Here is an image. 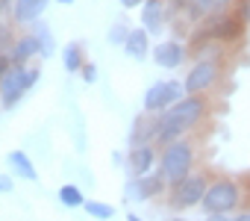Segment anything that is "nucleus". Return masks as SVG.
I'll return each instance as SVG.
<instances>
[{
  "label": "nucleus",
  "instance_id": "nucleus-24",
  "mask_svg": "<svg viewBox=\"0 0 250 221\" xmlns=\"http://www.w3.org/2000/svg\"><path fill=\"white\" fill-rule=\"evenodd\" d=\"M232 15L247 27V24H250V0H238V3L232 6Z\"/></svg>",
  "mask_w": 250,
  "mask_h": 221
},
{
  "label": "nucleus",
  "instance_id": "nucleus-13",
  "mask_svg": "<svg viewBox=\"0 0 250 221\" xmlns=\"http://www.w3.org/2000/svg\"><path fill=\"white\" fill-rule=\"evenodd\" d=\"M47 6H50V0H15L9 18L15 21V27H33L36 21H42Z\"/></svg>",
  "mask_w": 250,
  "mask_h": 221
},
{
  "label": "nucleus",
  "instance_id": "nucleus-33",
  "mask_svg": "<svg viewBox=\"0 0 250 221\" xmlns=\"http://www.w3.org/2000/svg\"><path fill=\"white\" fill-rule=\"evenodd\" d=\"M244 209H250V180L244 183Z\"/></svg>",
  "mask_w": 250,
  "mask_h": 221
},
{
  "label": "nucleus",
  "instance_id": "nucleus-18",
  "mask_svg": "<svg viewBox=\"0 0 250 221\" xmlns=\"http://www.w3.org/2000/svg\"><path fill=\"white\" fill-rule=\"evenodd\" d=\"M30 33L36 36V44H39V56H42V59H50V56L56 53V39H53V30H50V24L42 18V21H36V24L30 27Z\"/></svg>",
  "mask_w": 250,
  "mask_h": 221
},
{
  "label": "nucleus",
  "instance_id": "nucleus-17",
  "mask_svg": "<svg viewBox=\"0 0 250 221\" xmlns=\"http://www.w3.org/2000/svg\"><path fill=\"white\" fill-rule=\"evenodd\" d=\"M6 162H9V168H12L15 177H21L27 183H36L39 180V171H36V165H33V159H30L27 151H9Z\"/></svg>",
  "mask_w": 250,
  "mask_h": 221
},
{
  "label": "nucleus",
  "instance_id": "nucleus-25",
  "mask_svg": "<svg viewBox=\"0 0 250 221\" xmlns=\"http://www.w3.org/2000/svg\"><path fill=\"white\" fill-rule=\"evenodd\" d=\"M80 74H83V80H85V83H97V65H94V62H85Z\"/></svg>",
  "mask_w": 250,
  "mask_h": 221
},
{
  "label": "nucleus",
  "instance_id": "nucleus-6",
  "mask_svg": "<svg viewBox=\"0 0 250 221\" xmlns=\"http://www.w3.org/2000/svg\"><path fill=\"white\" fill-rule=\"evenodd\" d=\"M42 71L36 65H12L3 77V83H0V106L3 109H12L21 103V97L39 83Z\"/></svg>",
  "mask_w": 250,
  "mask_h": 221
},
{
  "label": "nucleus",
  "instance_id": "nucleus-14",
  "mask_svg": "<svg viewBox=\"0 0 250 221\" xmlns=\"http://www.w3.org/2000/svg\"><path fill=\"white\" fill-rule=\"evenodd\" d=\"M156 133H159V118H153L147 112L136 115L133 130H130V148H136V145H156Z\"/></svg>",
  "mask_w": 250,
  "mask_h": 221
},
{
  "label": "nucleus",
  "instance_id": "nucleus-15",
  "mask_svg": "<svg viewBox=\"0 0 250 221\" xmlns=\"http://www.w3.org/2000/svg\"><path fill=\"white\" fill-rule=\"evenodd\" d=\"M124 53H127L130 59H136V62L147 59V56L153 53L150 33H147L145 27H133V30H130V36H127V44H124Z\"/></svg>",
  "mask_w": 250,
  "mask_h": 221
},
{
  "label": "nucleus",
  "instance_id": "nucleus-28",
  "mask_svg": "<svg viewBox=\"0 0 250 221\" xmlns=\"http://www.w3.org/2000/svg\"><path fill=\"white\" fill-rule=\"evenodd\" d=\"M9 68H12V59L0 53V83H3V77H6V71H9Z\"/></svg>",
  "mask_w": 250,
  "mask_h": 221
},
{
  "label": "nucleus",
  "instance_id": "nucleus-34",
  "mask_svg": "<svg viewBox=\"0 0 250 221\" xmlns=\"http://www.w3.org/2000/svg\"><path fill=\"white\" fill-rule=\"evenodd\" d=\"M127 221H145V218H142V215H136V212H130V215H127Z\"/></svg>",
  "mask_w": 250,
  "mask_h": 221
},
{
  "label": "nucleus",
  "instance_id": "nucleus-12",
  "mask_svg": "<svg viewBox=\"0 0 250 221\" xmlns=\"http://www.w3.org/2000/svg\"><path fill=\"white\" fill-rule=\"evenodd\" d=\"M168 0H147L142 6V27L150 33V36H159L168 24Z\"/></svg>",
  "mask_w": 250,
  "mask_h": 221
},
{
  "label": "nucleus",
  "instance_id": "nucleus-19",
  "mask_svg": "<svg viewBox=\"0 0 250 221\" xmlns=\"http://www.w3.org/2000/svg\"><path fill=\"white\" fill-rule=\"evenodd\" d=\"M85 62H88V59H85L83 44H80V42H68L65 50H62V65H65V71H68V74H80Z\"/></svg>",
  "mask_w": 250,
  "mask_h": 221
},
{
  "label": "nucleus",
  "instance_id": "nucleus-1",
  "mask_svg": "<svg viewBox=\"0 0 250 221\" xmlns=\"http://www.w3.org/2000/svg\"><path fill=\"white\" fill-rule=\"evenodd\" d=\"M209 115V97L206 94H186L177 100L171 109L159 115V133H156V148H165L177 139H186L191 130H197Z\"/></svg>",
  "mask_w": 250,
  "mask_h": 221
},
{
  "label": "nucleus",
  "instance_id": "nucleus-10",
  "mask_svg": "<svg viewBox=\"0 0 250 221\" xmlns=\"http://www.w3.org/2000/svg\"><path fill=\"white\" fill-rule=\"evenodd\" d=\"M150 59H153L159 68H165V71H177V68L188 59V47H186L180 39H162L159 44H153Z\"/></svg>",
  "mask_w": 250,
  "mask_h": 221
},
{
  "label": "nucleus",
  "instance_id": "nucleus-16",
  "mask_svg": "<svg viewBox=\"0 0 250 221\" xmlns=\"http://www.w3.org/2000/svg\"><path fill=\"white\" fill-rule=\"evenodd\" d=\"M36 56H39L36 36L27 30V33H21V36H18V42L12 44V50H9V59H12V65H30V59H36Z\"/></svg>",
  "mask_w": 250,
  "mask_h": 221
},
{
  "label": "nucleus",
  "instance_id": "nucleus-29",
  "mask_svg": "<svg viewBox=\"0 0 250 221\" xmlns=\"http://www.w3.org/2000/svg\"><path fill=\"white\" fill-rule=\"evenodd\" d=\"M145 3H147V0H121V6H124V9H142Z\"/></svg>",
  "mask_w": 250,
  "mask_h": 221
},
{
  "label": "nucleus",
  "instance_id": "nucleus-11",
  "mask_svg": "<svg viewBox=\"0 0 250 221\" xmlns=\"http://www.w3.org/2000/svg\"><path fill=\"white\" fill-rule=\"evenodd\" d=\"M159 148L156 145H136L127 151V171L130 177H145V174H153L156 162H159Z\"/></svg>",
  "mask_w": 250,
  "mask_h": 221
},
{
  "label": "nucleus",
  "instance_id": "nucleus-4",
  "mask_svg": "<svg viewBox=\"0 0 250 221\" xmlns=\"http://www.w3.org/2000/svg\"><path fill=\"white\" fill-rule=\"evenodd\" d=\"M200 209L206 215H232L244 209V186L235 177H212Z\"/></svg>",
  "mask_w": 250,
  "mask_h": 221
},
{
  "label": "nucleus",
  "instance_id": "nucleus-21",
  "mask_svg": "<svg viewBox=\"0 0 250 221\" xmlns=\"http://www.w3.org/2000/svg\"><path fill=\"white\" fill-rule=\"evenodd\" d=\"M18 42V33H15V21L12 18H0V53L9 56L12 44Z\"/></svg>",
  "mask_w": 250,
  "mask_h": 221
},
{
  "label": "nucleus",
  "instance_id": "nucleus-5",
  "mask_svg": "<svg viewBox=\"0 0 250 221\" xmlns=\"http://www.w3.org/2000/svg\"><path fill=\"white\" fill-rule=\"evenodd\" d=\"M209 180H212V177H209L206 171H191L186 180H180V183H174V186L168 189V206H171L174 212H186V209L200 206L203 198H206Z\"/></svg>",
  "mask_w": 250,
  "mask_h": 221
},
{
  "label": "nucleus",
  "instance_id": "nucleus-30",
  "mask_svg": "<svg viewBox=\"0 0 250 221\" xmlns=\"http://www.w3.org/2000/svg\"><path fill=\"white\" fill-rule=\"evenodd\" d=\"M0 192H12V177L0 174Z\"/></svg>",
  "mask_w": 250,
  "mask_h": 221
},
{
  "label": "nucleus",
  "instance_id": "nucleus-23",
  "mask_svg": "<svg viewBox=\"0 0 250 221\" xmlns=\"http://www.w3.org/2000/svg\"><path fill=\"white\" fill-rule=\"evenodd\" d=\"M127 36H130V27L127 24H121V21H115L112 27H109V33H106V42L109 44H127Z\"/></svg>",
  "mask_w": 250,
  "mask_h": 221
},
{
  "label": "nucleus",
  "instance_id": "nucleus-32",
  "mask_svg": "<svg viewBox=\"0 0 250 221\" xmlns=\"http://www.w3.org/2000/svg\"><path fill=\"white\" fill-rule=\"evenodd\" d=\"M235 221H250V209H238L235 212Z\"/></svg>",
  "mask_w": 250,
  "mask_h": 221
},
{
  "label": "nucleus",
  "instance_id": "nucleus-26",
  "mask_svg": "<svg viewBox=\"0 0 250 221\" xmlns=\"http://www.w3.org/2000/svg\"><path fill=\"white\" fill-rule=\"evenodd\" d=\"M235 3H238V0H215V15H221V12H232Z\"/></svg>",
  "mask_w": 250,
  "mask_h": 221
},
{
  "label": "nucleus",
  "instance_id": "nucleus-35",
  "mask_svg": "<svg viewBox=\"0 0 250 221\" xmlns=\"http://www.w3.org/2000/svg\"><path fill=\"white\" fill-rule=\"evenodd\" d=\"M56 3H62V6H71V3H74V0H56Z\"/></svg>",
  "mask_w": 250,
  "mask_h": 221
},
{
  "label": "nucleus",
  "instance_id": "nucleus-2",
  "mask_svg": "<svg viewBox=\"0 0 250 221\" xmlns=\"http://www.w3.org/2000/svg\"><path fill=\"white\" fill-rule=\"evenodd\" d=\"M224 56H227L224 44H218V42L203 44L194 53V62H191V68L183 80L186 94H209L224 77Z\"/></svg>",
  "mask_w": 250,
  "mask_h": 221
},
{
  "label": "nucleus",
  "instance_id": "nucleus-20",
  "mask_svg": "<svg viewBox=\"0 0 250 221\" xmlns=\"http://www.w3.org/2000/svg\"><path fill=\"white\" fill-rule=\"evenodd\" d=\"M56 198H59V203H62V206H68V209H80V206H85V195H83V189H80V186H74V183L59 186Z\"/></svg>",
  "mask_w": 250,
  "mask_h": 221
},
{
  "label": "nucleus",
  "instance_id": "nucleus-7",
  "mask_svg": "<svg viewBox=\"0 0 250 221\" xmlns=\"http://www.w3.org/2000/svg\"><path fill=\"white\" fill-rule=\"evenodd\" d=\"M183 97H186V86H183V80H159V83H153V86L145 91L142 112L159 118L165 109H171V106H174L177 100H183Z\"/></svg>",
  "mask_w": 250,
  "mask_h": 221
},
{
  "label": "nucleus",
  "instance_id": "nucleus-22",
  "mask_svg": "<svg viewBox=\"0 0 250 221\" xmlns=\"http://www.w3.org/2000/svg\"><path fill=\"white\" fill-rule=\"evenodd\" d=\"M94 221H109V218H115V206L112 203H103V200H85V206H83Z\"/></svg>",
  "mask_w": 250,
  "mask_h": 221
},
{
  "label": "nucleus",
  "instance_id": "nucleus-31",
  "mask_svg": "<svg viewBox=\"0 0 250 221\" xmlns=\"http://www.w3.org/2000/svg\"><path fill=\"white\" fill-rule=\"evenodd\" d=\"M203 221H235V212L232 215H206Z\"/></svg>",
  "mask_w": 250,
  "mask_h": 221
},
{
  "label": "nucleus",
  "instance_id": "nucleus-36",
  "mask_svg": "<svg viewBox=\"0 0 250 221\" xmlns=\"http://www.w3.org/2000/svg\"><path fill=\"white\" fill-rule=\"evenodd\" d=\"M171 221H191V218H183V215H174Z\"/></svg>",
  "mask_w": 250,
  "mask_h": 221
},
{
  "label": "nucleus",
  "instance_id": "nucleus-27",
  "mask_svg": "<svg viewBox=\"0 0 250 221\" xmlns=\"http://www.w3.org/2000/svg\"><path fill=\"white\" fill-rule=\"evenodd\" d=\"M12 6H15V0H0V18H9Z\"/></svg>",
  "mask_w": 250,
  "mask_h": 221
},
{
  "label": "nucleus",
  "instance_id": "nucleus-9",
  "mask_svg": "<svg viewBox=\"0 0 250 221\" xmlns=\"http://www.w3.org/2000/svg\"><path fill=\"white\" fill-rule=\"evenodd\" d=\"M168 195V183L165 177L156 171V174H145V177H130L124 183V200L127 203H145V200H153V198H162Z\"/></svg>",
  "mask_w": 250,
  "mask_h": 221
},
{
  "label": "nucleus",
  "instance_id": "nucleus-3",
  "mask_svg": "<svg viewBox=\"0 0 250 221\" xmlns=\"http://www.w3.org/2000/svg\"><path fill=\"white\" fill-rule=\"evenodd\" d=\"M197 165V145L186 136V139H177L165 148H159V174L165 177L168 189L180 180H186Z\"/></svg>",
  "mask_w": 250,
  "mask_h": 221
},
{
  "label": "nucleus",
  "instance_id": "nucleus-8",
  "mask_svg": "<svg viewBox=\"0 0 250 221\" xmlns=\"http://www.w3.org/2000/svg\"><path fill=\"white\" fill-rule=\"evenodd\" d=\"M197 27L203 30V36H206L209 42H218V44H224V47L238 44V42L244 39V24H241L232 12L209 15V18H206V21H200Z\"/></svg>",
  "mask_w": 250,
  "mask_h": 221
}]
</instances>
